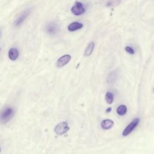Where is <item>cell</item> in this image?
Returning <instances> with one entry per match:
<instances>
[{
  "instance_id": "7",
  "label": "cell",
  "mask_w": 154,
  "mask_h": 154,
  "mask_svg": "<svg viewBox=\"0 0 154 154\" xmlns=\"http://www.w3.org/2000/svg\"><path fill=\"white\" fill-rule=\"evenodd\" d=\"M58 31V27L54 23H49L46 27V31L49 34H55Z\"/></svg>"
},
{
  "instance_id": "9",
  "label": "cell",
  "mask_w": 154,
  "mask_h": 154,
  "mask_svg": "<svg viewBox=\"0 0 154 154\" xmlns=\"http://www.w3.org/2000/svg\"><path fill=\"white\" fill-rule=\"evenodd\" d=\"M19 56V51L16 48H11L8 52V57L11 60H16Z\"/></svg>"
},
{
  "instance_id": "8",
  "label": "cell",
  "mask_w": 154,
  "mask_h": 154,
  "mask_svg": "<svg viewBox=\"0 0 154 154\" xmlns=\"http://www.w3.org/2000/svg\"><path fill=\"white\" fill-rule=\"evenodd\" d=\"M82 26H83L82 23L78 22H75L70 23L68 26V30L70 31H75L81 29V28H82Z\"/></svg>"
},
{
  "instance_id": "16",
  "label": "cell",
  "mask_w": 154,
  "mask_h": 154,
  "mask_svg": "<svg viewBox=\"0 0 154 154\" xmlns=\"http://www.w3.org/2000/svg\"><path fill=\"white\" fill-rule=\"evenodd\" d=\"M125 50H126V51L128 53H129V54H134L135 53L134 50L133 48H132V47H131V46H126V47L125 48Z\"/></svg>"
},
{
  "instance_id": "17",
  "label": "cell",
  "mask_w": 154,
  "mask_h": 154,
  "mask_svg": "<svg viewBox=\"0 0 154 154\" xmlns=\"http://www.w3.org/2000/svg\"><path fill=\"white\" fill-rule=\"evenodd\" d=\"M111 111V108H110V107L106 109V112H109Z\"/></svg>"
},
{
  "instance_id": "15",
  "label": "cell",
  "mask_w": 154,
  "mask_h": 154,
  "mask_svg": "<svg viewBox=\"0 0 154 154\" xmlns=\"http://www.w3.org/2000/svg\"><path fill=\"white\" fill-rule=\"evenodd\" d=\"M122 0H109L106 4L107 6L116 5L119 4L121 2Z\"/></svg>"
},
{
  "instance_id": "6",
  "label": "cell",
  "mask_w": 154,
  "mask_h": 154,
  "mask_svg": "<svg viewBox=\"0 0 154 154\" xmlns=\"http://www.w3.org/2000/svg\"><path fill=\"white\" fill-rule=\"evenodd\" d=\"M71 56L70 55H64L58 59L56 63L57 67H61L67 64L70 60Z\"/></svg>"
},
{
  "instance_id": "2",
  "label": "cell",
  "mask_w": 154,
  "mask_h": 154,
  "mask_svg": "<svg viewBox=\"0 0 154 154\" xmlns=\"http://www.w3.org/2000/svg\"><path fill=\"white\" fill-rule=\"evenodd\" d=\"M69 130V127L66 122L59 123L54 128V132L60 135H63Z\"/></svg>"
},
{
  "instance_id": "1",
  "label": "cell",
  "mask_w": 154,
  "mask_h": 154,
  "mask_svg": "<svg viewBox=\"0 0 154 154\" xmlns=\"http://www.w3.org/2000/svg\"><path fill=\"white\" fill-rule=\"evenodd\" d=\"M14 111L13 108L7 107L4 108L0 112V122L1 123H6L14 116Z\"/></svg>"
},
{
  "instance_id": "3",
  "label": "cell",
  "mask_w": 154,
  "mask_h": 154,
  "mask_svg": "<svg viewBox=\"0 0 154 154\" xmlns=\"http://www.w3.org/2000/svg\"><path fill=\"white\" fill-rule=\"evenodd\" d=\"M71 11L74 15L79 16L85 13V9L81 2L76 1L75 5L71 8Z\"/></svg>"
},
{
  "instance_id": "5",
  "label": "cell",
  "mask_w": 154,
  "mask_h": 154,
  "mask_svg": "<svg viewBox=\"0 0 154 154\" xmlns=\"http://www.w3.org/2000/svg\"><path fill=\"white\" fill-rule=\"evenodd\" d=\"M30 12H31V10L28 9V10H26L25 11H24L23 13H22V14L15 20L14 25L16 26L20 25L23 22V21L25 20V19L28 17V16Z\"/></svg>"
},
{
  "instance_id": "12",
  "label": "cell",
  "mask_w": 154,
  "mask_h": 154,
  "mask_svg": "<svg viewBox=\"0 0 154 154\" xmlns=\"http://www.w3.org/2000/svg\"><path fill=\"white\" fill-rule=\"evenodd\" d=\"M127 111V108L124 105H121L119 106H118L117 109V112L120 116H123L126 113Z\"/></svg>"
},
{
  "instance_id": "11",
  "label": "cell",
  "mask_w": 154,
  "mask_h": 154,
  "mask_svg": "<svg viewBox=\"0 0 154 154\" xmlns=\"http://www.w3.org/2000/svg\"><path fill=\"white\" fill-rule=\"evenodd\" d=\"M94 48V43L93 42H90L85 50L84 55L85 56H90L92 54Z\"/></svg>"
},
{
  "instance_id": "4",
  "label": "cell",
  "mask_w": 154,
  "mask_h": 154,
  "mask_svg": "<svg viewBox=\"0 0 154 154\" xmlns=\"http://www.w3.org/2000/svg\"><path fill=\"white\" fill-rule=\"evenodd\" d=\"M140 122V119L138 118H136L135 119H134L127 126L126 128L125 129V130L123 131L122 135L123 136H126L128 135H129L134 129V128L138 125V123Z\"/></svg>"
},
{
  "instance_id": "14",
  "label": "cell",
  "mask_w": 154,
  "mask_h": 154,
  "mask_svg": "<svg viewBox=\"0 0 154 154\" xmlns=\"http://www.w3.org/2000/svg\"><path fill=\"white\" fill-rule=\"evenodd\" d=\"M117 74L116 73V71H114L112 72H111L110 73V75H109L108 78V81L109 82V83H113L115 82V81L117 79Z\"/></svg>"
},
{
  "instance_id": "10",
  "label": "cell",
  "mask_w": 154,
  "mask_h": 154,
  "mask_svg": "<svg viewBox=\"0 0 154 154\" xmlns=\"http://www.w3.org/2000/svg\"><path fill=\"white\" fill-rule=\"evenodd\" d=\"M114 125V122L112 120H109V119H106L103 120L101 122V127L103 129H109Z\"/></svg>"
},
{
  "instance_id": "18",
  "label": "cell",
  "mask_w": 154,
  "mask_h": 154,
  "mask_svg": "<svg viewBox=\"0 0 154 154\" xmlns=\"http://www.w3.org/2000/svg\"><path fill=\"white\" fill-rule=\"evenodd\" d=\"M0 151H1V150H0Z\"/></svg>"
},
{
  "instance_id": "13",
  "label": "cell",
  "mask_w": 154,
  "mask_h": 154,
  "mask_svg": "<svg viewBox=\"0 0 154 154\" xmlns=\"http://www.w3.org/2000/svg\"><path fill=\"white\" fill-rule=\"evenodd\" d=\"M105 100L108 104H111L114 100V96L111 92L108 91L105 95Z\"/></svg>"
}]
</instances>
